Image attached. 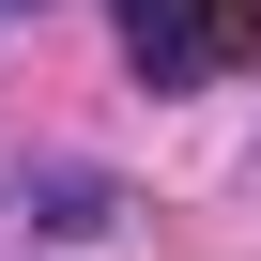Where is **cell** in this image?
Listing matches in <instances>:
<instances>
[{
  "label": "cell",
  "instance_id": "6da1fadb",
  "mask_svg": "<svg viewBox=\"0 0 261 261\" xmlns=\"http://www.w3.org/2000/svg\"><path fill=\"white\" fill-rule=\"evenodd\" d=\"M108 31H123V62L154 92H185V77H230L246 62V0H108Z\"/></svg>",
  "mask_w": 261,
  "mask_h": 261
},
{
  "label": "cell",
  "instance_id": "7a4b0ae2",
  "mask_svg": "<svg viewBox=\"0 0 261 261\" xmlns=\"http://www.w3.org/2000/svg\"><path fill=\"white\" fill-rule=\"evenodd\" d=\"M0 16H31V0H0Z\"/></svg>",
  "mask_w": 261,
  "mask_h": 261
}]
</instances>
